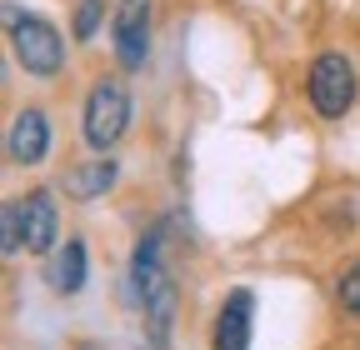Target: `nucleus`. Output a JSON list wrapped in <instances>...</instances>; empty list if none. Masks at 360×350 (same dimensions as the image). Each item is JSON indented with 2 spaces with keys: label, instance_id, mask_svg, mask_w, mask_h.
I'll return each mask as SVG.
<instances>
[{
  "label": "nucleus",
  "instance_id": "1",
  "mask_svg": "<svg viewBox=\"0 0 360 350\" xmlns=\"http://www.w3.org/2000/svg\"><path fill=\"white\" fill-rule=\"evenodd\" d=\"M60 235V210L51 190H30L6 205V255H51Z\"/></svg>",
  "mask_w": 360,
  "mask_h": 350
},
{
  "label": "nucleus",
  "instance_id": "2",
  "mask_svg": "<svg viewBox=\"0 0 360 350\" xmlns=\"http://www.w3.org/2000/svg\"><path fill=\"white\" fill-rule=\"evenodd\" d=\"M6 30H11V51H15V60H20L25 75H40V80L60 75V65H65V40H60V30H56L51 20L25 15L15 0H11V6H6Z\"/></svg>",
  "mask_w": 360,
  "mask_h": 350
},
{
  "label": "nucleus",
  "instance_id": "3",
  "mask_svg": "<svg viewBox=\"0 0 360 350\" xmlns=\"http://www.w3.org/2000/svg\"><path fill=\"white\" fill-rule=\"evenodd\" d=\"M130 130V91L120 80H96L85 96V115H80V136L90 150H115Z\"/></svg>",
  "mask_w": 360,
  "mask_h": 350
},
{
  "label": "nucleus",
  "instance_id": "4",
  "mask_svg": "<svg viewBox=\"0 0 360 350\" xmlns=\"http://www.w3.org/2000/svg\"><path fill=\"white\" fill-rule=\"evenodd\" d=\"M305 101H310V110L321 120H340L355 105V65L340 51L315 56V65L305 75Z\"/></svg>",
  "mask_w": 360,
  "mask_h": 350
},
{
  "label": "nucleus",
  "instance_id": "5",
  "mask_svg": "<svg viewBox=\"0 0 360 350\" xmlns=\"http://www.w3.org/2000/svg\"><path fill=\"white\" fill-rule=\"evenodd\" d=\"M110 46L120 70H146L150 60V0H120L110 15Z\"/></svg>",
  "mask_w": 360,
  "mask_h": 350
},
{
  "label": "nucleus",
  "instance_id": "6",
  "mask_svg": "<svg viewBox=\"0 0 360 350\" xmlns=\"http://www.w3.org/2000/svg\"><path fill=\"white\" fill-rule=\"evenodd\" d=\"M250 330H255V290L236 285L220 300L215 325H210V350H250Z\"/></svg>",
  "mask_w": 360,
  "mask_h": 350
},
{
  "label": "nucleus",
  "instance_id": "7",
  "mask_svg": "<svg viewBox=\"0 0 360 350\" xmlns=\"http://www.w3.org/2000/svg\"><path fill=\"white\" fill-rule=\"evenodd\" d=\"M45 150H51V115L35 110V105H25L11 120V130H6V155L15 165H40Z\"/></svg>",
  "mask_w": 360,
  "mask_h": 350
},
{
  "label": "nucleus",
  "instance_id": "8",
  "mask_svg": "<svg viewBox=\"0 0 360 350\" xmlns=\"http://www.w3.org/2000/svg\"><path fill=\"white\" fill-rule=\"evenodd\" d=\"M141 316H146V350H170V335H175V280H165L160 290H150L141 300Z\"/></svg>",
  "mask_w": 360,
  "mask_h": 350
},
{
  "label": "nucleus",
  "instance_id": "9",
  "mask_svg": "<svg viewBox=\"0 0 360 350\" xmlns=\"http://www.w3.org/2000/svg\"><path fill=\"white\" fill-rule=\"evenodd\" d=\"M85 271H90L85 240H80V235H70V240L56 250V260L45 266V280H51L60 295H80V290H85Z\"/></svg>",
  "mask_w": 360,
  "mask_h": 350
},
{
  "label": "nucleus",
  "instance_id": "10",
  "mask_svg": "<svg viewBox=\"0 0 360 350\" xmlns=\"http://www.w3.org/2000/svg\"><path fill=\"white\" fill-rule=\"evenodd\" d=\"M115 181H120V165H115L110 155H105V160H85V165L65 170V195H70V200H96V195H105Z\"/></svg>",
  "mask_w": 360,
  "mask_h": 350
},
{
  "label": "nucleus",
  "instance_id": "11",
  "mask_svg": "<svg viewBox=\"0 0 360 350\" xmlns=\"http://www.w3.org/2000/svg\"><path fill=\"white\" fill-rule=\"evenodd\" d=\"M335 300H340V311H345V316H360V260L340 271V280H335Z\"/></svg>",
  "mask_w": 360,
  "mask_h": 350
},
{
  "label": "nucleus",
  "instance_id": "12",
  "mask_svg": "<svg viewBox=\"0 0 360 350\" xmlns=\"http://www.w3.org/2000/svg\"><path fill=\"white\" fill-rule=\"evenodd\" d=\"M101 15H105V0H80L75 6V40H90L101 30Z\"/></svg>",
  "mask_w": 360,
  "mask_h": 350
},
{
  "label": "nucleus",
  "instance_id": "13",
  "mask_svg": "<svg viewBox=\"0 0 360 350\" xmlns=\"http://www.w3.org/2000/svg\"><path fill=\"white\" fill-rule=\"evenodd\" d=\"M80 350H96V345H80Z\"/></svg>",
  "mask_w": 360,
  "mask_h": 350
}]
</instances>
